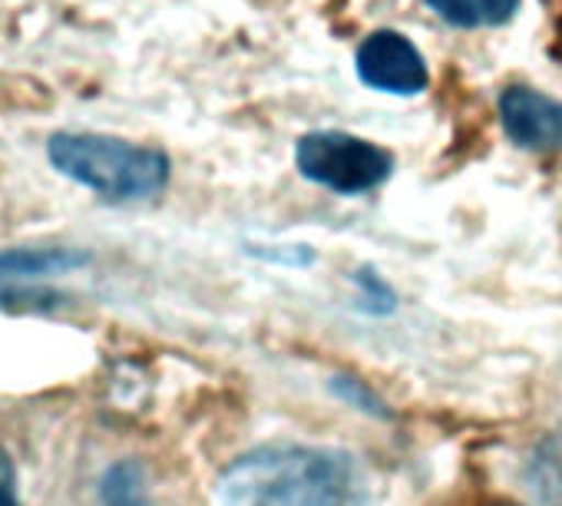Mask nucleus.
<instances>
[{
    "label": "nucleus",
    "mask_w": 562,
    "mask_h": 506,
    "mask_svg": "<svg viewBox=\"0 0 562 506\" xmlns=\"http://www.w3.org/2000/svg\"><path fill=\"white\" fill-rule=\"evenodd\" d=\"M355 285H358V292H361V308H364L368 315H391V312H397V295H394V289H391L374 269H361V272L355 276Z\"/></svg>",
    "instance_id": "nucleus-12"
},
{
    "label": "nucleus",
    "mask_w": 562,
    "mask_h": 506,
    "mask_svg": "<svg viewBox=\"0 0 562 506\" xmlns=\"http://www.w3.org/2000/svg\"><path fill=\"white\" fill-rule=\"evenodd\" d=\"M97 496H100V506H159L149 490L146 466L139 460L110 463L97 483Z\"/></svg>",
    "instance_id": "nucleus-8"
},
{
    "label": "nucleus",
    "mask_w": 562,
    "mask_h": 506,
    "mask_svg": "<svg viewBox=\"0 0 562 506\" xmlns=\"http://www.w3.org/2000/svg\"><path fill=\"white\" fill-rule=\"evenodd\" d=\"M90 262L83 248H0V276L8 279H41L77 272Z\"/></svg>",
    "instance_id": "nucleus-6"
},
{
    "label": "nucleus",
    "mask_w": 562,
    "mask_h": 506,
    "mask_svg": "<svg viewBox=\"0 0 562 506\" xmlns=\"http://www.w3.org/2000/svg\"><path fill=\"white\" fill-rule=\"evenodd\" d=\"M331 391H335V397L345 401L348 407H355V411H361V414H368V417H378V420H391V407H387V404L374 394V387L364 384L361 378H355V374H335V378H331Z\"/></svg>",
    "instance_id": "nucleus-11"
},
{
    "label": "nucleus",
    "mask_w": 562,
    "mask_h": 506,
    "mask_svg": "<svg viewBox=\"0 0 562 506\" xmlns=\"http://www.w3.org/2000/svg\"><path fill=\"white\" fill-rule=\"evenodd\" d=\"M499 123L513 146L529 153L562 149V100L513 83L499 93Z\"/></svg>",
    "instance_id": "nucleus-5"
},
{
    "label": "nucleus",
    "mask_w": 562,
    "mask_h": 506,
    "mask_svg": "<svg viewBox=\"0 0 562 506\" xmlns=\"http://www.w3.org/2000/svg\"><path fill=\"white\" fill-rule=\"evenodd\" d=\"M361 83L391 97H417L427 90L430 74L424 54L401 31H374L355 54Z\"/></svg>",
    "instance_id": "nucleus-4"
},
{
    "label": "nucleus",
    "mask_w": 562,
    "mask_h": 506,
    "mask_svg": "<svg viewBox=\"0 0 562 506\" xmlns=\"http://www.w3.org/2000/svg\"><path fill=\"white\" fill-rule=\"evenodd\" d=\"M50 166L103 202L133 205L166 192L172 162L156 146H139L103 133H54L47 139Z\"/></svg>",
    "instance_id": "nucleus-2"
},
{
    "label": "nucleus",
    "mask_w": 562,
    "mask_h": 506,
    "mask_svg": "<svg viewBox=\"0 0 562 506\" xmlns=\"http://www.w3.org/2000/svg\"><path fill=\"white\" fill-rule=\"evenodd\" d=\"M218 506H374L358 457L335 447L278 443L238 457L215 486Z\"/></svg>",
    "instance_id": "nucleus-1"
},
{
    "label": "nucleus",
    "mask_w": 562,
    "mask_h": 506,
    "mask_svg": "<svg viewBox=\"0 0 562 506\" xmlns=\"http://www.w3.org/2000/svg\"><path fill=\"white\" fill-rule=\"evenodd\" d=\"M424 4L447 24L473 31V27H499L513 21L519 0H424Z\"/></svg>",
    "instance_id": "nucleus-9"
},
{
    "label": "nucleus",
    "mask_w": 562,
    "mask_h": 506,
    "mask_svg": "<svg viewBox=\"0 0 562 506\" xmlns=\"http://www.w3.org/2000/svg\"><path fill=\"white\" fill-rule=\"evenodd\" d=\"M255 256H261V259H268V262H285V266H312L315 262V256L305 248V245H268V251H258V248H251Z\"/></svg>",
    "instance_id": "nucleus-13"
},
{
    "label": "nucleus",
    "mask_w": 562,
    "mask_h": 506,
    "mask_svg": "<svg viewBox=\"0 0 562 506\" xmlns=\"http://www.w3.org/2000/svg\"><path fill=\"white\" fill-rule=\"evenodd\" d=\"M0 506H21L18 496V470L11 463V453L0 447Z\"/></svg>",
    "instance_id": "nucleus-14"
},
{
    "label": "nucleus",
    "mask_w": 562,
    "mask_h": 506,
    "mask_svg": "<svg viewBox=\"0 0 562 506\" xmlns=\"http://www.w3.org/2000/svg\"><path fill=\"white\" fill-rule=\"evenodd\" d=\"M60 305H67V295H60L57 289H44V285L24 282V279L0 276V312L47 315V312H57Z\"/></svg>",
    "instance_id": "nucleus-10"
},
{
    "label": "nucleus",
    "mask_w": 562,
    "mask_h": 506,
    "mask_svg": "<svg viewBox=\"0 0 562 506\" xmlns=\"http://www.w3.org/2000/svg\"><path fill=\"white\" fill-rule=\"evenodd\" d=\"M299 172L338 195H364L384 185L394 172V156L355 133L315 130L305 133L295 146Z\"/></svg>",
    "instance_id": "nucleus-3"
},
{
    "label": "nucleus",
    "mask_w": 562,
    "mask_h": 506,
    "mask_svg": "<svg viewBox=\"0 0 562 506\" xmlns=\"http://www.w3.org/2000/svg\"><path fill=\"white\" fill-rule=\"evenodd\" d=\"M522 483L539 506H562V424H555L532 447Z\"/></svg>",
    "instance_id": "nucleus-7"
}]
</instances>
